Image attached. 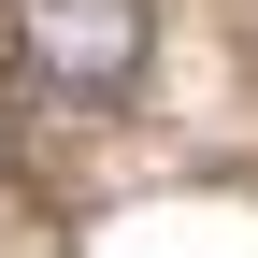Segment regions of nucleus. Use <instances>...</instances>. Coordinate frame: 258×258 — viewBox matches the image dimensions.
<instances>
[{"label": "nucleus", "mask_w": 258, "mask_h": 258, "mask_svg": "<svg viewBox=\"0 0 258 258\" xmlns=\"http://www.w3.org/2000/svg\"><path fill=\"white\" fill-rule=\"evenodd\" d=\"M15 15V57L57 86V101H129L144 86V0H0Z\"/></svg>", "instance_id": "f257e3e1"}]
</instances>
